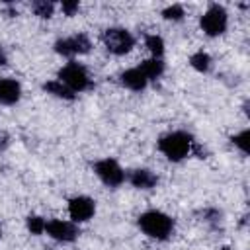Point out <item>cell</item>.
Listing matches in <instances>:
<instances>
[{
	"instance_id": "2e32d148",
	"label": "cell",
	"mask_w": 250,
	"mask_h": 250,
	"mask_svg": "<svg viewBox=\"0 0 250 250\" xmlns=\"http://www.w3.org/2000/svg\"><path fill=\"white\" fill-rule=\"evenodd\" d=\"M31 8H33L35 16H39V18H51L53 10H55L53 2H47V0H37V2H33Z\"/></svg>"
},
{
	"instance_id": "5bb4252c",
	"label": "cell",
	"mask_w": 250,
	"mask_h": 250,
	"mask_svg": "<svg viewBox=\"0 0 250 250\" xmlns=\"http://www.w3.org/2000/svg\"><path fill=\"white\" fill-rule=\"evenodd\" d=\"M68 41H70V47H72V53L74 55H82V53H88L90 51V39L84 35V33H78V35H72V37H68Z\"/></svg>"
},
{
	"instance_id": "7a4b0ae2",
	"label": "cell",
	"mask_w": 250,
	"mask_h": 250,
	"mask_svg": "<svg viewBox=\"0 0 250 250\" xmlns=\"http://www.w3.org/2000/svg\"><path fill=\"white\" fill-rule=\"evenodd\" d=\"M139 227L150 238L164 240V238H168L172 234L174 221H172V217H168L162 211H146V213H143L139 217Z\"/></svg>"
},
{
	"instance_id": "e0dca14e",
	"label": "cell",
	"mask_w": 250,
	"mask_h": 250,
	"mask_svg": "<svg viewBox=\"0 0 250 250\" xmlns=\"http://www.w3.org/2000/svg\"><path fill=\"white\" fill-rule=\"evenodd\" d=\"M146 47H148V51L154 55V59H160V55L164 53V41H162V37H158V35H148V37H146Z\"/></svg>"
},
{
	"instance_id": "7c38bea8",
	"label": "cell",
	"mask_w": 250,
	"mask_h": 250,
	"mask_svg": "<svg viewBox=\"0 0 250 250\" xmlns=\"http://www.w3.org/2000/svg\"><path fill=\"white\" fill-rule=\"evenodd\" d=\"M141 68V72L146 76V80H156L158 76H162V72H164V62L160 61V59H146V61H143V64L139 66Z\"/></svg>"
},
{
	"instance_id": "8fae6325",
	"label": "cell",
	"mask_w": 250,
	"mask_h": 250,
	"mask_svg": "<svg viewBox=\"0 0 250 250\" xmlns=\"http://www.w3.org/2000/svg\"><path fill=\"white\" fill-rule=\"evenodd\" d=\"M129 182H131L135 188H139V189H148V188L156 186L158 178H156L150 170H146V168H139V170H133V172H131Z\"/></svg>"
},
{
	"instance_id": "ffe728a7",
	"label": "cell",
	"mask_w": 250,
	"mask_h": 250,
	"mask_svg": "<svg viewBox=\"0 0 250 250\" xmlns=\"http://www.w3.org/2000/svg\"><path fill=\"white\" fill-rule=\"evenodd\" d=\"M248 135H250V133L244 129V131H240L238 135L232 137V145H236L242 152H248Z\"/></svg>"
},
{
	"instance_id": "7402d4cb",
	"label": "cell",
	"mask_w": 250,
	"mask_h": 250,
	"mask_svg": "<svg viewBox=\"0 0 250 250\" xmlns=\"http://www.w3.org/2000/svg\"><path fill=\"white\" fill-rule=\"evenodd\" d=\"M0 64H6V53L2 51V47H0Z\"/></svg>"
},
{
	"instance_id": "3957f363",
	"label": "cell",
	"mask_w": 250,
	"mask_h": 250,
	"mask_svg": "<svg viewBox=\"0 0 250 250\" xmlns=\"http://www.w3.org/2000/svg\"><path fill=\"white\" fill-rule=\"evenodd\" d=\"M59 82H62L68 90L72 92H82L86 88H90V78L84 66H80L78 62H68L66 66H62L59 70Z\"/></svg>"
},
{
	"instance_id": "52a82bcc",
	"label": "cell",
	"mask_w": 250,
	"mask_h": 250,
	"mask_svg": "<svg viewBox=\"0 0 250 250\" xmlns=\"http://www.w3.org/2000/svg\"><path fill=\"white\" fill-rule=\"evenodd\" d=\"M94 211H96V205L86 195H78V197H72L68 201V213H70L74 223H84V221L92 219Z\"/></svg>"
},
{
	"instance_id": "8992f818",
	"label": "cell",
	"mask_w": 250,
	"mask_h": 250,
	"mask_svg": "<svg viewBox=\"0 0 250 250\" xmlns=\"http://www.w3.org/2000/svg\"><path fill=\"white\" fill-rule=\"evenodd\" d=\"M94 172L98 174V178L105 184V186H119L123 180H125V174L121 170V166L113 160V158H104V160H98L94 164Z\"/></svg>"
},
{
	"instance_id": "ba28073f",
	"label": "cell",
	"mask_w": 250,
	"mask_h": 250,
	"mask_svg": "<svg viewBox=\"0 0 250 250\" xmlns=\"http://www.w3.org/2000/svg\"><path fill=\"white\" fill-rule=\"evenodd\" d=\"M45 230L49 232L51 238L59 240V242H72L78 236V229L68 223V221H61V219H53L47 223Z\"/></svg>"
},
{
	"instance_id": "44dd1931",
	"label": "cell",
	"mask_w": 250,
	"mask_h": 250,
	"mask_svg": "<svg viewBox=\"0 0 250 250\" xmlns=\"http://www.w3.org/2000/svg\"><path fill=\"white\" fill-rule=\"evenodd\" d=\"M61 8H62V12H64L66 16H72V14L78 10V2H62Z\"/></svg>"
},
{
	"instance_id": "9a60e30c",
	"label": "cell",
	"mask_w": 250,
	"mask_h": 250,
	"mask_svg": "<svg viewBox=\"0 0 250 250\" xmlns=\"http://www.w3.org/2000/svg\"><path fill=\"white\" fill-rule=\"evenodd\" d=\"M189 62H191V66H193L195 70H199V72H207V70L211 68V57H209L207 53H203V51L193 53L191 59H189Z\"/></svg>"
},
{
	"instance_id": "d6986e66",
	"label": "cell",
	"mask_w": 250,
	"mask_h": 250,
	"mask_svg": "<svg viewBox=\"0 0 250 250\" xmlns=\"http://www.w3.org/2000/svg\"><path fill=\"white\" fill-rule=\"evenodd\" d=\"M162 16H164L166 20H174V21H178V20H182V18H184V8H182V6H178V4L168 6V8L162 12Z\"/></svg>"
},
{
	"instance_id": "30bf717a",
	"label": "cell",
	"mask_w": 250,
	"mask_h": 250,
	"mask_svg": "<svg viewBox=\"0 0 250 250\" xmlns=\"http://www.w3.org/2000/svg\"><path fill=\"white\" fill-rule=\"evenodd\" d=\"M121 82H123V86H127L129 90H133V92H141V90H145V86H146V76L141 72V68L137 66V68H129V70H125L123 74H121Z\"/></svg>"
},
{
	"instance_id": "9c48e42d",
	"label": "cell",
	"mask_w": 250,
	"mask_h": 250,
	"mask_svg": "<svg viewBox=\"0 0 250 250\" xmlns=\"http://www.w3.org/2000/svg\"><path fill=\"white\" fill-rule=\"evenodd\" d=\"M20 96H21V88L14 78H2L0 80V104L12 105L20 100Z\"/></svg>"
},
{
	"instance_id": "ac0fdd59",
	"label": "cell",
	"mask_w": 250,
	"mask_h": 250,
	"mask_svg": "<svg viewBox=\"0 0 250 250\" xmlns=\"http://www.w3.org/2000/svg\"><path fill=\"white\" fill-rule=\"evenodd\" d=\"M45 227H47V223H45L43 217H37V215H29L27 217V230L31 234H41L45 230Z\"/></svg>"
},
{
	"instance_id": "6da1fadb",
	"label": "cell",
	"mask_w": 250,
	"mask_h": 250,
	"mask_svg": "<svg viewBox=\"0 0 250 250\" xmlns=\"http://www.w3.org/2000/svg\"><path fill=\"white\" fill-rule=\"evenodd\" d=\"M193 139L191 135H188L186 131H172L168 135H164L158 141V150L172 162L182 160L184 156H188V152L191 150Z\"/></svg>"
},
{
	"instance_id": "277c9868",
	"label": "cell",
	"mask_w": 250,
	"mask_h": 250,
	"mask_svg": "<svg viewBox=\"0 0 250 250\" xmlns=\"http://www.w3.org/2000/svg\"><path fill=\"white\" fill-rule=\"evenodd\" d=\"M104 43H105V47H107L109 53H113V55H125V53H129L133 49L135 39L123 27H109V29L104 31Z\"/></svg>"
},
{
	"instance_id": "5b68a950",
	"label": "cell",
	"mask_w": 250,
	"mask_h": 250,
	"mask_svg": "<svg viewBox=\"0 0 250 250\" xmlns=\"http://www.w3.org/2000/svg\"><path fill=\"white\" fill-rule=\"evenodd\" d=\"M227 23H229V16H227V10L219 4H213L203 16H201V29L215 37V35H221L225 29H227Z\"/></svg>"
},
{
	"instance_id": "4fadbf2b",
	"label": "cell",
	"mask_w": 250,
	"mask_h": 250,
	"mask_svg": "<svg viewBox=\"0 0 250 250\" xmlns=\"http://www.w3.org/2000/svg\"><path fill=\"white\" fill-rule=\"evenodd\" d=\"M43 90L49 92V94H53V96H57V98H62V100H72V98H74V92L68 90V88H66L62 82H59V80L45 82V84H43Z\"/></svg>"
}]
</instances>
